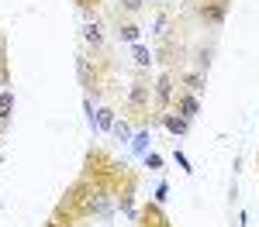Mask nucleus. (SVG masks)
<instances>
[{"instance_id": "obj_7", "label": "nucleus", "mask_w": 259, "mask_h": 227, "mask_svg": "<svg viewBox=\"0 0 259 227\" xmlns=\"http://www.w3.org/2000/svg\"><path fill=\"white\" fill-rule=\"evenodd\" d=\"M145 141H149V131H142V134H135V141H131V145H135V151H142V148H145Z\"/></svg>"}, {"instance_id": "obj_6", "label": "nucleus", "mask_w": 259, "mask_h": 227, "mask_svg": "<svg viewBox=\"0 0 259 227\" xmlns=\"http://www.w3.org/2000/svg\"><path fill=\"white\" fill-rule=\"evenodd\" d=\"M121 38H125V42H138V28H135V24L121 28Z\"/></svg>"}, {"instance_id": "obj_1", "label": "nucleus", "mask_w": 259, "mask_h": 227, "mask_svg": "<svg viewBox=\"0 0 259 227\" xmlns=\"http://www.w3.org/2000/svg\"><path fill=\"white\" fill-rule=\"evenodd\" d=\"M180 110H183V117H194V114L201 110V103H197L194 97H183V100H180Z\"/></svg>"}, {"instance_id": "obj_3", "label": "nucleus", "mask_w": 259, "mask_h": 227, "mask_svg": "<svg viewBox=\"0 0 259 227\" xmlns=\"http://www.w3.org/2000/svg\"><path fill=\"white\" fill-rule=\"evenodd\" d=\"M11 107H14L11 93H0V121H7V117H11Z\"/></svg>"}, {"instance_id": "obj_4", "label": "nucleus", "mask_w": 259, "mask_h": 227, "mask_svg": "<svg viewBox=\"0 0 259 227\" xmlns=\"http://www.w3.org/2000/svg\"><path fill=\"white\" fill-rule=\"evenodd\" d=\"M97 124H100V128L107 131V128H114L118 121H114V114H111V110H100V114H97Z\"/></svg>"}, {"instance_id": "obj_11", "label": "nucleus", "mask_w": 259, "mask_h": 227, "mask_svg": "<svg viewBox=\"0 0 259 227\" xmlns=\"http://www.w3.org/2000/svg\"><path fill=\"white\" fill-rule=\"evenodd\" d=\"M145 100V86H135V93H131V103H142Z\"/></svg>"}, {"instance_id": "obj_2", "label": "nucleus", "mask_w": 259, "mask_h": 227, "mask_svg": "<svg viewBox=\"0 0 259 227\" xmlns=\"http://www.w3.org/2000/svg\"><path fill=\"white\" fill-rule=\"evenodd\" d=\"M166 128H169L173 134H183V131H187V117H173V114H169V117H166Z\"/></svg>"}, {"instance_id": "obj_9", "label": "nucleus", "mask_w": 259, "mask_h": 227, "mask_svg": "<svg viewBox=\"0 0 259 227\" xmlns=\"http://www.w3.org/2000/svg\"><path fill=\"white\" fill-rule=\"evenodd\" d=\"M87 38L97 45V42H100V28H97V24H90V28H87Z\"/></svg>"}, {"instance_id": "obj_14", "label": "nucleus", "mask_w": 259, "mask_h": 227, "mask_svg": "<svg viewBox=\"0 0 259 227\" xmlns=\"http://www.w3.org/2000/svg\"><path fill=\"white\" fill-rule=\"evenodd\" d=\"M121 4H125V11H138V7H142V0H121Z\"/></svg>"}, {"instance_id": "obj_13", "label": "nucleus", "mask_w": 259, "mask_h": 227, "mask_svg": "<svg viewBox=\"0 0 259 227\" xmlns=\"http://www.w3.org/2000/svg\"><path fill=\"white\" fill-rule=\"evenodd\" d=\"M176 162H180V169H187V172H190V162H187V155H183V151H176Z\"/></svg>"}, {"instance_id": "obj_12", "label": "nucleus", "mask_w": 259, "mask_h": 227, "mask_svg": "<svg viewBox=\"0 0 259 227\" xmlns=\"http://www.w3.org/2000/svg\"><path fill=\"white\" fill-rule=\"evenodd\" d=\"M145 165H149V169H159V165H163V159H159V155H149V159H145Z\"/></svg>"}, {"instance_id": "obj_8", "label": "nucleus", "mask_w": 259, "mask_h": 227, "mask_svg": "<svg viewBox=\"0 0 259 227\" xmlns=\"http://www.w3.org/2000/svg\"><path fill=\"white\" fill-rule=\"evenodd\" d=\"M114 134H118V138H121V141H125V138H128V134H131V131H128V124H125V121H118V124H114Z\"/></svg>"}, {"instance_id": "obj_5", "label": "nucleus", "mask_w": 259, "mask_h": 227, "mask_svg": "<svg viewBox=\"0 0 259 227\" xmlns=\"http://www.w3.org/2000/svg\"><path fill=\"white\" fill-rule=\"evenodd\" d=\"M135 62H138V65H149V62H152L149 49H142V45H138V49H135Z\"/></svg>"}, {"instance_id": "obj_10", "label": "nucleus", "mask_w": 259, "mask_h": 227, "mask_svg": "<svg viewBox=\"0 0 259 227\" xmlns=\"http://www.w3.org/2000/svg\"><path fill=\"white\" fill-rule=\"evenodd\" d=\"M159 97L169 100V80H159Z\"/></svg>"}]
</instances>
